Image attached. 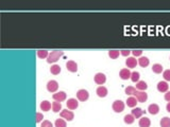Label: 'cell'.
Returning <instances> with one entry per match:
<instances>
[{"mask_svg":"<svg viewBox=\"0 0 170 127\" xmlns=\"http://www.w3.org/2000/svg\"><path fill=\"white\" fill-rule=\"evenodd\" d=\"M66 104H67V108L70 109V110H74V109H77L78 106H79V102H78L77 99H69Z\"/></svg>","mask_w":170,"mask_h":127,"instance_id":"7c38bea8","label":"cell"},{"mask_svg":"<svg viewBox=\"0 0 170 127\" xmlns=\"http://www.w3.org/2000/svg\"><path fill=\"white\" fill-rule=\"evenodd\" d=\"M136 88L135 87H133V86H128L127 88H126V93H127L128 95H133L134 93H135V91H136Z\"/></svg>","mask_w":170,"mask_h":127,"instance_id":"4dcf8cb0","label":"cell"},{"mask_svg":"<svg viewBox=\"0 0 170 127\" xmlns=\"http://www.w3.org/2000/svg\"><path fill=\"white\" fill-rule=\"evenodd\" d=\"M120 54L122 56H129L131 54V51H130V50H121Z\"/></svg>","mask_w":170,"mask_h":127,"instance_id":"d590c367","label":"cell"},{"mask_svg":"<svg viewBox=\"0 0 170 127\" xmlns=\"http://www.w3.org/2000/svg\"><path fill=\"white\" fill-rule=\"evenodd\" d=\"M64 55V51H60V50H54V51H51V53H49V56L47 58V62H56L60 59L61 56Z\"/></svg>","mask_w":170,"mask_h":127,"instance_id":"6da1fadb","label":"cell"},{"mask_svg":"<svg viewBox=\"0 0 170 127\" xmlns=\"http://www.w3.org/2000/svg\"><path fill=\"white\" fill-rule=\"evenodd\" d=\"M139 78H140L139 72L137 71L132 72V74H131V81L134 82V83H137V82H139Z\"/></svg>","mask_w":170,"mask_h":127,"instance_id":"f546056e","label":"cell"},{"mask_svg":"<svg viewBox=\"0 0 170 127\" xmlns=\"http://www.w3.org/2000/svg\"><path fill=\"white\" fill-rule=\"evenodd\" d=\"M40 127H53V124L50 121H48V120H44L42 122V126Z\"/></svg>","mask_w":170,"mask_h":127,"instance_id":"d6a6232c","label":"cell"},{"mask_svg":"<svg viewBox=\"0 0 170 127\" xmlns=\"http://www.w3.org/2000/svg\"><path fill=\"white\" fill-rule=\"evenodd\" d=\"M124 123L126 124H133L134 121H135V118H134V115H132V113H130V115H124Z\"/></svg>","mask_w":170,"mask_h":127,"instance_id":"603a6c76","label":"cell"},{"mask_svg":"<svg viewBox=\"0 0 170 127\" xmlns=\"http://www.w3.org/2000/svg\"><path fill=\"white\" fill-rule=\"evenodd\" d=\"M52 111L53 112H60V110H62V104L60 102H53L52 103Z\"/></svg>","mask_w":170,"mask_h":127,"instance_id":"cb8c5ba5","label":"cell"},{"mask_svg":"<svg viewBox=\"0 0 170 127\" xmlns=\"http://www.w3.org/2000/svg\"><path fill=\"white\" fill-rule=\"evenodd\" d=\"M166 109H167L168 112H170V102H168L167 106H166Z\"/></svg>","mask_w":170,"mask_h":127,"instance_id":"74e56055","label":"cell"},{"mask_svg":"<svg viewBox=\"0 0 170 127\" xmlns=\"http://www.w3.org/2000/svg\"><path fill=\"white\" fill-rule=\"evenodd\" d=\"M66 68L68 71L70 72H77L78 71V64L74 60H68L66 62Z\"/></svg>","mask_w":170,"mask_h":127,"instance_id":"30bf717a","label":"cell"},{"mask_svg":"<svg viewBox=\"0 0 170 127\" xmlns=\"http://www.w3.org/2000/svg\"><path fill=\"white\" fill-rule=\"evenodd\" d=\"M138 125H139V127H150L151 121H150V119L147 118V117H142V118L139 119Z\"/></svg>","mask_w":170,"mask_h":127,"instance_id":"5bb4252c","label":"cell"},{"mask_svg":"<svg viewBox=\"0 0 170 127\" xmlns=\"http://www.w3.org/2000/svg\"><path fill=\"white\" fill-rule=\"evenodd\" d=\"M138 64L140 67H142V68H146V67H148L149 64H150V60H149V58L147 57V56H142L140 58L138 59Z\"/></svg>","mask_w":170,"mask_h":127,"instance_id":"ac0fdd59","label":"cell"},{"mask_svg":"<svg viewBox=\"0 0 170 127\" xmlns=\"http://www.w3.org/2000/svg\"><path fill=\"white\" fill-rule=\"evenodd\" d=\"M88 97H90V93H88L87 90L80 89L77 92V99L79 100V101H81V102H85V101H87Z\"/></svg>","mask_w":170,"mask_h":127,"instance_id":"277c9868","label":"cell"},{"mask_svg":"<svg viewBox=\"0 0 170 127\" xmlns=\"http://www.w3.org/2000/svg\"><path fill=\"white\" fill-rule=\"evenodd\" d=\"M145 113V111L142 110V108H139V107H135V108H133V110H132V115H134V118L135 119H139L142 118V115Z\"/></svg>","mask_w":170,"mask_h":127,"instance_id":"e0dca14e","label":"cell"},{"mask_svg":"<svg viewBox=\"0 0 170 127\" xmlns=\"http://www.w3.org/2000/svg\"><path fill=\"white\" fill-rule=\"evenodd\" d=\"M54 126L56 127H66L67 126V123L64 119H56V123H54Z\"/></svg>","mask_w":170,"mask_h":127,"instance_id":"f1b7e54d","label":"cell"},{"mask_svg":"<svg viewBox=\"0 0 170 127\" xmlns=\"http://www.w3.org/2000/svg\"><path fill=\"white\" fill-rule=\"evenodd\" d=\"M147 88H148V85L145 81H139L136 83V89L139 91H146Z\"/></svg>","mask_w":170,"mask_h":127,"instance_id":"44dd1931","label":"cell"},{"mask_svg":"<svg viewBox=\"0 0 170 127\" xmlns=\"http://www.w3.org/2000/svg\"><path fill=\"white\" fill-rule=\"evenodd\" d=\"M119 54H120L119 50H110V51H108V56L113 59L118 58V57H119Z\"/></svg>","mask_w":170,"mask_h":127,"instance_id":"484cf974","label":"cell"},{"mask_svg":"<svg viewBox=\"0 0 170 127\" xmlns=\"http://www.w3.org/2000/svg\"><path fill=\"white\" fill-rule=\"evenodd\" d=\"M163 66L161 65V64H154V65L152 66V71L154 72V73H156V74H160V73H162L163 72Z\"/></svg>","mask_w":170,"mask_h":127,"instance_id":"7402d4cb","label":"cell"},{"mask_svg":"<svg viewBox=\"0 0 170 127\" xmlns=\"http://www.w3.org/2000/svg\"><path fill=\"white\" fill-rule=\"evenodd\" d=\"M112 108L114 110L115 112H117V113H120V112L124 111V103L120 100H117V101H115L113 103V105H112Z\"/></svg>","mask_w":170,"mask_h":127,"instance_id":"7a4b0ae2","label":"cell"},{"mask_svg":"<svg viewBox=\"0 0 170 127\" xmlns=\"http://www.w3.org/2000/svg\"><path fill=\"white\" fill-rule=\"evenodd\" d=\"M50 72L52 73L53 75H58L61 73V67L59 65H53L51 66V68H50Z\"/></svg>","mask_w":170,"mask_h":127,"instance_id":"d4e9b609","label":"cell"},{"mask_svg":"<svg viewBox=\"0 0 170 127\" xmlns=\"http://www.w3.org/2000/svg\"><path fill=\"white\" fill-rule=\"evenodd\" d=\"M51 107H52V104H50L49 101H43L40 103V109L43 111H49Z\"/></svg>","mask_w":170,"mask_h":127,"instance_id":"ffe728a7","label":"cell"},{"mask_svg":"<svg viewBox=\"0 0 170 127\" xmlns=\"http://www.w3.org/2000/svg\"><path fill=\"white\" fill-rule=\"evenodd\" d=\"M164 99L167 101V102H170V91H167V92L165 93V96Z\"/></svg>","mask_w":170,"mask_h":127,"instance_id":"8d00e7d4","label":"cell"},{"mask_svg":"<svg viewBox=\"0 0 170 127\" xmlns=\"http://www.w3.org/2000/svg\"><path fill=\"white\" fill-rule=\"evenodd\" d=\"M53 100L56 101V102H63V101H65L67 95H66V93L64 91H59V92H56L54 94L52 95Z\"/></svg>","mask_w":170,"mask_h":127,"instance_id":"ba28073f","label":"cell"},{"mask_svg":"<svg viewBox=\"0 0 170 127\" xmlns=\"http://www.w3.org/2000/svg\"><path fill=\"white\" fill-rule=\"evenodd\" d=\"M148 111L149 113H151V115H158V112H160V106L158 104H151V105H149L148 107Z\"/></svg>","mask_w":170,"mask_h":127,"instance_id":"2e32d148","label":"cell"},{"mask_svg":"<svg viewBox=\"0 0 170 127\" xmlns=\"http://www.w3.org/2000/svg\"><path fill=\"white\" fill-rule=\"evenodd\" d=\"M160 124H161V127H170V118L164 117V118L161 120Z\"/></svg>","mask_w":170,"mask_h":127,"instance_id":"83f0119b","label":"cell"},{"mask_svg":"<svg viewBox=\"0 0 170 127\" xmlns=\"http://www.w3.org/2000/svg\"><path fill=\"white\" fill-rule=\"evenodd\" d=\"M37 56H38L40 58H48L49 52H48L47 50H38V51H37Z\"/></svg>","mask_w":170,"mask_h":127,"instance_id":"4316f807","label":"cell"},{"mask_svg":"<svg viewBox=\"0 0 170 127\" xmlns=\"http://www.w3.org/2000/svg\"><path fill=\"white\" fill-rule=\"evenodd\" d=\"M132 54H133V56H142V50H133Z\"/></svg>","mask_w":170,"mask_h":127,"instance_id":"e575fe53","label":"cell"},{"mask_svg":"<svg viewBox=\"0 0 170 127\" xmlns=\"http://www.w3.org/2000/svg\"><path fill=\"white\" fill-rule=\"evenodd\" d=\"M131 74H132V72H131L130 70L127 69V68L121 69L120 72H119V76H120V78L121 80H124V81L131 78Z\"/></svg>","mask_w":170,"mask_h":127,"instance_id":"9c48e42d","label":"cell"},{"mask_svg":"<svg viewBox=\"0 0 170 127\" xmlns=\"http://www.w3.org/2000/svg\"><path fill=\"white\" fill-rule=\"evenodd\" d=\"M94 81H95V83H96L97 85H103L105 82H106V76H105L104 73L99 72V73H97V74L95 75Z\"/></svg>","mask_w":170,"mask_h":127,"instance_id":"52a82bcc","label":"cell"},{"mask_svg":"<svg viewBox=\"0 0 170 127\" xmlns=\"http://www.w3.org/2000/svg\"><path fill=\"white\" fill-rule=\"evenodd\" d=\"M168 88H169V85H168L167 82L162 81L158 83V90L160 92H167Z\"/></svg>","mask_w":170,"mask_h":127,"instance_id":"4fadbf2b","label":"cell"},{"mask_svg":"<svg viewBox=\"0 0 170 127\" xmlns=\"http://www.w3.org/2000/svg\"><path fill=\"white\" fill-rule=\"evenodd\" d=\"M60 115H61V118L65 119L66 121H72V120H74V112L71 111V110H68V109L62 110Z\"/></svg>","mask_w":170,"mask_h":127,"instance_id":"5b68a950","label":"cell"},{"mask_svg":"<svg viewBox=\"0 0 170 127\" xmlns=\"http://www.w3.org/2000/svg\"><path fill=\"white\" fill-rule=\"evenodd\" d=\"M59 89V83L54 80H51L47 83V90L49 91V92H56Z\"/></svg>","mask_w":170,"mask_h":127,"instance_id":"8992f818","label":"cell"},{"mask_svg":"<svg viewBox=\"0 0 170 127\" xmlns=\"http://www.w3.org/2000/svg\"><path fill=\"white\" fill-rule=\"evenodd\" d=\"M43 119H44L43 113H40V112H37V113H36V122H37V123H40V122H43Z\"/></svg>","mask_w":170,"mask_h":127,"instance_id":"836d02e7","label":"cell"},{"mask_svg":"<svg viewBox=\"0 0 170 127\" xmlns=\"http://www.w3.org/2000/svg\"><path fill=\"white\" fill-rule=\"evenodd\" d=\"M163 78H164V80L166 82H170V69L165 70V71L163 72Z\"/></svg>","mask_w":170,"mask_h":127,"instance_id":"1f68e13d","label":"cell"},{"mask_svg":"<svg viewBox=\"0 0 170 127\" xmlns=\"http://www.w3.org/2000/svg\"><path fill=\"white\" fill-rule=\"evenodd\" d=\"M96 93H97V95L99 96V97H105V96L108 95V88H106V87H104V86H99L98 88H97Z\"/></svg>","mask_w":170,"mask_h":127,"instance_id":"8fae6325","label":"cell"},{"mask_svg":"<svg viewBox=\"0 0 170 127\" xmlns=\"http://www.w3.org/2000/svg\"><path fill=\"white\" fill-rule=\"evenodd\" d=\"M133 95L137 99V101H138L139 103H144L148 100V94L146 93V91H139V90H136Z\"/></svg>","mask_w":170,"mask_h":127,"instance_id":"3957f363","label":"cell"},{"mask_svg":"<svg viewBox=\"0 0 170 127\" xmlns=\"http://www.w3.org/2000/svg\"><path fill=\"white\" fill-rule=\"evenodd\" d=\"M137 64H138V62L135 57H128V59L126 60V65L128 68H135Z\"/></svg>","mask_w":170,"mask_h":127,"instance_id":"9a60e30c","label":"cell"},{"mask_svg":"<svg viewBox=\"0 0 170 127\" xmlns=\"http://www.w3.org/2000/svg\"><path fill=\"white\" fill-rule=\"evenodd\" d=\"M137 103H138V101H137V99H136L135 96H130V97H128V100H127L128 107H131V108H135V106Z\"/></svg>","mask_w":170,"mask_h":127,"instance_id":"d6986e66","label":"cell"}]
</instances>
